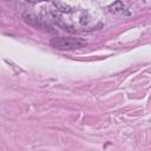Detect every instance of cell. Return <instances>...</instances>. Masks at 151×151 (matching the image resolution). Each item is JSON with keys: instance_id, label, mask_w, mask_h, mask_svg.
Wrapping results in <instances>:
<instances>
[{"instance_id": "cell-1", "label": "cell", "mask_w": 151, "mask_h": 151, "mask_svg": "<svg viewBox=\"0 0 151 151\" xmlns=\"http://www.w3.org/2000/svg\"><path fill=\"white\" fill-rule=\"evenodd\" d=\"M50 44L52 47L61 51H68V50H77L85 47L87 42L81 38H72V37H54L50 40Z\"/></svg>"}]
</instances>
